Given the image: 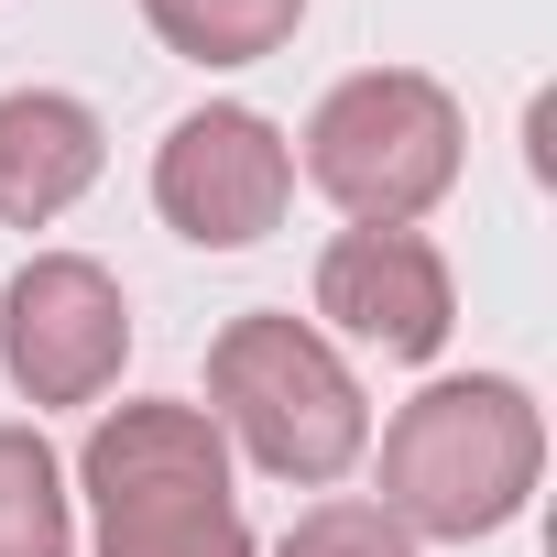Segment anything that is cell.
<instances>
[{
  "label": "cell",
  "mask_w": 557,
  "mask_h": 557,
  "mask_svg": "<svg viewBox=\"0 0 557 557\" xmlns=\"http://www.w3.org/2000/svg\"><path fill=\"white\" fill-rule=\"evenodd\" d=\"M132 361V296L88 251H34L0 285V372L23 405H99Z\"/></svg>",
  "instance_id": "obj_5"
},
{
  "label": "cell",
  "mask_w": 557,
  "mask_h": 557,
  "mask_svg": "<svg viewBox=\"0 0 557 557\" xmlns=\"http://www.w3.org/2000/svg\"><path fill=\"white\" fill-rule=\"evenodd\" d=\"M77 492L99 513V557H262L230 503V437L208 405H110L77 448Z\"/></svg>",
  "instance_id": "obj_2"
},
{
  "label": "cell",
  "mask_w": 557,
  "mask_h": 557,
  "mask_svg": "<svg viewBox=\"0 0 557 557\" xmlns=\"http://www.w3.org/2000/svg\"><path fill=\"white\" fill-rule=\"evenodd\" d=\"M143 23H153V45L186 55V66H262V55L296 45L307 0H143Z\"/></svg>",
  "instance_id": "obj_9"
},
{
  "label": "cell",
  "mask_w": 557,
  "mask_h": 557,
  "mask_svg": "<svg viewBox=\"0 0 557 557\" xmlns=\"http://www.w3.org/2000/svg\"><path fill=\"white\" fill-rule=\"evenodd\" d=\"M153 208H164V230L197 240V251H251L273 219L296 208V143L273 132L262 110H240V99H208V110H186V121L164 132V153H153Z\"/></svg>",
  "instance_id": "obj_6"
},
{
  "label": "cell",
  "mask_w": 557,
  "mask_h": 557,
  "mask_svg": "<svg viewBox=\"0 0 557 557\" xmlns=\"http://www.w3.org/2000/svg\"><path fill=\"white\" fill-rule=\"evenodd\" d=\"M535 470H546V416L513 372H448L383 426V513L416 546L503 535L535 503Z\"/></svg>",
  "instance_id": "obj_1"
},
{
  "label": "cell",
  "mask_w": 557,
  "mask_h": 557,
  "mask_svg": "<svg viewBox=\"0 0 557 557\" xmlns=\"http://www.w3.org/2000/svg\"><path fill=\"white\" fill-rule=\"evenodd\" d=\"M208 416H219V437L262 481H296V492H329L372 448L361 372L329 350V329L273 318V307L262 318H230L208 339Z\"/></svg>",
  "instance_id": "obj_3"
},
{
  "label": "cell",
  "mask_w": 557,
  "mask_h": 557,
  "mask_svg": "<svg viewBox=\"0 0 557 557\" xmlns=\"http://www.w3.org/2000/svg\"><path fill=\"white\" fill-rule=\"evenodd\" d=\"M318 318L383 361H437L459 329V285L448 251L426 230H339L318 251Z\"/></svg>",
  "instance_id": "obj_7"
},
{
  "label": "cell",
  "mask_w": 557,
  "mask_h": 557,
  "mask_svg": "<svg viewBox=\"0 0 557 557\" xmlns=\"http://www.w3.org/2000/svg\"><path fill=\"white\" fill-rule=\"evenodd\" d=\"M470 164V121L426 66H361L307 121V186L350 230H416Z\"/></svg>",
  "instance_id": "obj_4"
},
{
  "label": "cell",
  "mask_w": 557,
  "mask_h": 557,
  "mask_svg": "<svg viewBox=\"0 0 557 557\" xmlns=\"http://www.w3.org/2000/svg\"><path fill=\"white\" fill-rule=\"evenodd\" d=\"M0 557H77V492L45 426H0Z\"/></svg>",
  "instance_id": "obj_10"
},
{
  "label": "cell",
  "mask_w": 557,
  "mask_h": 557,
  "mask_svg": "<svg viewBox=\"0 0 557 557\" xmlns=\"http://www.w3.org/2000/svg\"><path fill=\"white\" fill-rule=\"evenodd\" d=\"M273 557H416V535H405L383 503L339 492V503H307V513L285 524V546H273Z\"/></svg>",
  "instance_id": "obj_11"
},
{
  "label": "cell",
  "mask_w": 557,
  "mask_h": 557,
  "mask_svg": "<svg viewBox=\"0 0 557 557\" xmlns=\"http://www.w3.org/2000/svg\"><path fill=\"white\" fill-rule=\"evenodd\" d=\"M110 143L99 110L66 88H12L0 99V230H55L88 186H99Z\"/></svg>",
  "instance_id": "obj_8"
}]
</instances>
